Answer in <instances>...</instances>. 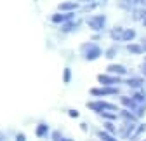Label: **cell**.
I'll return each mask as SVG.
<instances>
[{"label":"cell","mask_w":146,"mask_h":141,"mask_svg":"<svg viewBox=\"0 0 146 141\" xmlns=\"http://www.w3.org/2000/svg\"><path fill=\"white\" fill-rule=\"evenodd\" d=\"M82 51H87L85 52V59L87 61H92V59L101 56V49L96 44H85V45H82Z\"/></svg>","instance_id":"cell-1"},{"label":"cell","mask_w":146,"mask_h":141,"mask_svg":"<svg viewBox=\"0 0 146 141\" xmlns=\"http://www.w3.org/2000/svg\"><path fill=\"white\" fill-rule=\"evenodd\" d=\"M104 16H94V17H89L87 19V25L92 28V30H101L104 26Z\"/></svg>","instance_id":"cell-2"},{"label":"cell","mask_w":146,"mask_h":141,"mask_svg":"<svg viewBox=\"0 0 146 141\" xmlns=\"http://www.w3.org/2000/svg\"><path fill=\"white\" fill-rule=\"evenodd\" d=\"M118 89L117 87H108V89H90L92 96H106V94H117Z\"/></svg>","instance_id":"cell-3"},{"label":"cell","mask_w":146,"mask_h":141,"mask_svg":"<svg viewBox=\"0 0 146 141\" xmlns=\"http://www.w3.org/2000/svg\"><path fill=\"white\" fill-rule=\"evenodd\" d=\"M106 70H108V73H118V75H123L127 72L125 66H122V65H110Z\"/></svg>","instance_id":"cell-4"},{"label":"cell","mask_w":146,"mask_h":141,"mask_svg":"<svg viewBox=\"0 0 146 141\" xmlns=\"http://www.w3.org/2000/svg\"><path fill=\"white\" fill-rule=\"evenodd\" d=\"M98 80H99L101 84H104V85H110V84H118V82H120V78L108 77V75H99V77H98Z\"/></svg>","instance_id":"cell-5"},{"label":"cell","mask_w":146,"mask_h":141,"mask_svg":"<svg viewBox=\"0 0 146 141\" xmlns=\"http://www.w3.org/2000/svg\"><path fill=\"white\" fill-rule=\"evenodd\" d=\"M71 17H73V14H70V12H68V14H63V16H61V14H54V16H52V21H54V23H63V21H66V19H71Z\"/></svg>","instance_id":"cell-6"},{"label":"cell","mask_w":146,"mask_h":141,"mask_svg":"<svg viewBox=\"0 0 146 141\" xmlns=\"http://www.w3.org/2000/svg\"><path fill=\"white\" fill-rule=\"evenodd\" d=\"M122 35H123V28H113L110 31V37L113 40H122Z\"/></svg>","instance_id":"cell-7"},{"label":"cell","mask_w":146,"mask_h":141,"mask_svg":"<svg viewBox=\"0 0 146 141\" xmlns=\"http://www.w3.org/2000/svg\"><path fill=\"white\" fill-rule=\"evenodd\" d=\"M78 7V4H75V2H63V4H59V11H73V9H77Z\"/></svg>","instance_id":"cell-8"},{"label":"cell","mask_w":146,"mask_h":141,"mask_svg":"<svg viewBox=\"0 0 146 141\" xmlns=\"http://www.w3.org/2000/svg\"><path fill=\"white\" fill-rule=\"evenodd\" d=\"M136 37V31L134 30H123V35H122V40H125V42H129V40H132Z\"/></svg>","instance_id":"cell-9"},{"label":"cell","mask_w":146,"mask_h":141,"mask_svg":"<svg viewBox=\"0 0 146 141\" xmlns=\"http://www.w3.org/2000/svg\"><path fill=\"white\" fill-rule=\"evenodd\" d=\"M127 51H129V52H136V54H141L143 47L141 45H127Z\"/></svg>","instance_id":"cell-10"},{"label":"cell","mask_w":146,"mask_h":141,"mask_svg":"<svg viewBox=\"0 0 146 141\" xmlns=\"http://www.w3.org/2000/svg\"><path fill=\"white\" fill-rule=\"evenodd\" d=\"M127 84H129L131 87H141L143 78H132V80H127Z\"/></svg>","instance_id":"cell-11"},{"label":"cell","mask_w":146,"mask_h":141,"mask_svg":"<svg viewBox=\"0 0 146 141\" xmlns=\"http://www.w3.org/2000/svg\"><path fill=\"white\" fill-rule=\"evenodd\" d=\"M118 5H120L122 9H131L132 0H118Z\"/></svg>","instance_id":"cell-12"},{"label":"cell","mask_w":146,"mask_h":141,"mask_svg":"<svg viewBox=\"0 0 146 141\" xmlns=\"http://www.w3.org/2000/svg\"><path fill=\"white\" fill-rule=\"evenodd\" d=\"M98 136H99V138H103V141H115L111 136H110L108 132H104V131H99V132H98Z\"/></svg>","instance_id":"cell-13"},{"label":"cell","mask_w":146,"mask_h":141,"mask_svg":"<svg viewBox=\"0 0 146 141\" xmlns=\"http://www.w3.org/2000/svg\"><path fill=\"white\" fill-rule=\"evenodd\" d=\"M45 132H47V126L45 124H42V126H38V129H36V136H45Z\"/></svg>","instance_id":"cell-14"},{"label":"cell","mask_w":146,"mask_h":141,"mask_svg":"<svg viewBox=\"0 0 146 141\" xmlns=\"http://www.w3.org/2000/svg\"><path fill=\"white\" fill-rule=\"evenodd\" d=\"M71 80V72H70V68H66L64 70V84H68Z\"/></svg>","instance_id":"cell-15"},{"label":"cell","mask_w":146,"mask_h":141,"mask_svg":"<svg viewBox=\"0 0 146 141\" xmlns=\"http://www.w3.org/2000/svg\"><path fill=\"white\" fill-rule=\"evenodd\" d=\"M104 129H106L108 132H115V127L110 124V122H106V124H104Z\"/></svg>","instance_id":"cell-16"},{"label":"cell","mask_w":146,"mask_h":141,"mask_svg":"<svg viewBox=\"0 0 146 141\" xmlns=\"http://www.w3.org/2000/svg\"><path fill=\"white\" fill-rule=\"evenodd\" d=\"M106 58H115V49H108V52H106Z\"/></svg>","instance_id":"cell-17"},{"label":"cell","mask_w":146,"mask_h":141,"mask_svg":"<svg viewBox=\"0 0 146 141\" xmlns=\"http://www.w3.org/2000/svg\"><path fill=\"white\" fill-rule=\"evenodd\" d=\"M70 115H71V117H78V112H77V110H70Z\"/></svg>","instance_id":"cell-18"},{"label":"cell","mask_w":146,"mask_h":141,"mask_svg":"<svg viewBox=\"0 0 146 141\" xmlns=\"http://www.w3.org/2000/svg\"><path fill=\"white\" fill-rule=\"evenodd\" d=\"M16 141H25V134H17V138H16Z\"/></svg>","instance_id":"cell-19"},{"label":"cell","mask_w":146,"mask_h":141,"mask_svg":"<svg viewBox=\"0 0 146 141\" xmlns=\"http://www.w3.org/2000/svg\"><path fill=\"white\" fill-rule=\"evenodd\" d=\"M143 75H146V66H143Z\"/></svg>","instance_id":"cell-20"},{"label":"cell","mask_w":146,"mask_h":141,"mask_svg":"<svg viewBox=\"0 0 146 141\" xmlns=\"http://www.w3.org/2000/svg\"><path fill=\"white\" fill-rule=\"evenodd\" d=\"M84 2H92V0H84Z\"/></svg>","instance_id":"cell-21"},{"label":"cell","mask_w":146,"mask_h":141,"mask_svg":"<svg viewBox=\"0 0 146 141\" xmlns=\"http://www.w3.org/2000/svg\"><path fill=\"white\" fill-rule=\"evenodd\" d=\"M143 25H144V26H146V19H144V21H143Z\"/></svg>","instance_id":"cell-22"},{"label":"cell","mask_w":146,"mask_h":141,"mask_svg":"<svg viewBox=\"0 0 146 141\" xmlns=\"http://www.w3.org/2000/svg\"><path fill=\"white\" fill-rule=\"evenodd\" d=\"M144 47H146V45H144Z\"/></svg>","instance_id":"cell-23"}]
</instances>
